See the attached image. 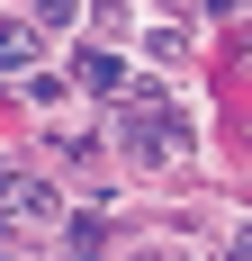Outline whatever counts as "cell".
Segmentation results:
<instances>
[{
	"instance_id": "6da1fadb",
	"label": "cell",
	"mask_w": 252,
	"mask_h": 261,
	"mask_svg": "<svg viewBox=\"0 0 252 261\" xmlns=\"http://www.w3.org/2000/svg\"><path fill=\"white\" fill-rule=\"evenodd\" d=\"M72 63H81V90H126V63H117V54L90 45V54H72Z\"/></svg>"
},
{
	"instance_id": "7a4b0ae2",
	"label": "cell",
	"mask_w": 252,
	"mask_h": 261,
	"mask_svg": "<svg viewBox=\"0 0 252 261\" xmlns=\"http://www.w3.org/2000/svg\"><path fill=\"white\" fill-rule=\"evenodd\" d=\"M27 63H36V36H27V27H9V18H0V72H27Z\"/></svg>"
},
{
	"instance_id": "3957f363",
	"label": "cell",
	"mask_w": 252,
	"mask_h": 261,
	"mask_svg": "<svg viewBox=\"0 0 252 261\" xmlns=\"http://www.w3.org/2000/svg\"><path fill=\"white\" fill-rule=\"evenodd\" d=\"M9 207H18V216H45L54 198H45V189H36V180H9Z\"/></svg>"
},
{
	"instance_id": "277c9868",
	"label": "cell",
	"mask_w": 252,
	"mask_h": 261,
	"mask_svg": "<svg viewBox=\"0 0 252 261\" xmlns=\"http://www.w3.org/2000/svg\"><path fill=\"white\" fill-rule=\"evenodd\" d=\"M72 9H81V0H36V18H45V27H72Z\"/></svg>"
},
{
	"instance_id": "5b68a950",
	"label": "cell",
	"mask_w": 252,
	"mask_h": 261,
	"mask_svg": "<svg viewBox=\"0 0 252 261\" xmlns=\"http://www.w3.org/2000/svg\"><path fill=\"white\" fill-rule=\"evenodd\" d=\"M72 261H99V252H72Z\"/></svg>"
},
{
	"instance_id": "8992f818",
	"label": "cell",
	"mask_w": 252,
	"mask_h": 261,
	"mask_svg": "<svg viewBox=\"0 0 252 261\" xmlns=\"http://www.w3.org/2000/svg\"><path fill=\"white\" fill-rule=\"evenodd\" d=\"M108 9H117V0H108Z\"/></svg>"
},
{
	"instance_id": "52a82bcc",
	"label": "cell",
	"mask_w": 252,
	"mask_h": 261,
	"mask_svg": "<svg viewBox=\"0 0 252 261\" xmlns=\"http://www.w3.org/2000/svg\"><path fill=\"white\" fill-rule=\"evenodd\" d=\"M0 261H9V252H0Z\"/></svg>"
}]
</instances>
